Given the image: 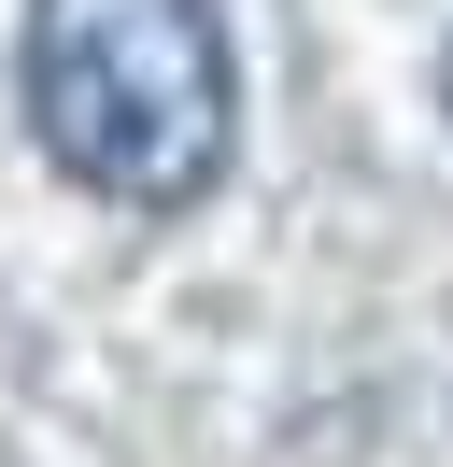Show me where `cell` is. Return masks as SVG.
<instances>
[{
    "label": "cell",
    "mask_w": 453,
    "mask_h": 467,
    "mask_svg": "<svg viewBox=\"0 0 453 467\" xmlns=\"http://www.w3.org/2000/svg\"><path fill=\"white\" fill-rule=\"evenodd\" d=\"M15 86H28V142L113 213L213 199L226 142H241L213 0H28Z\"/></svg>",
    "instance_id": "cell-1"
},
{
    "label": "cell",
    "mask_w": 453,
    "mask_h": 467,
    "mask_svg": "<svg viewBox=\"0 0 453 467\" xmlns=\"http://www.w3.org/2000/svg\"><path fill=\"white\" fill-rule=\"evenodd\" d=\"M439 128H453V43H439Z\"/></svg>",
    "instance_id": "cell-2"
}]
</instances>
